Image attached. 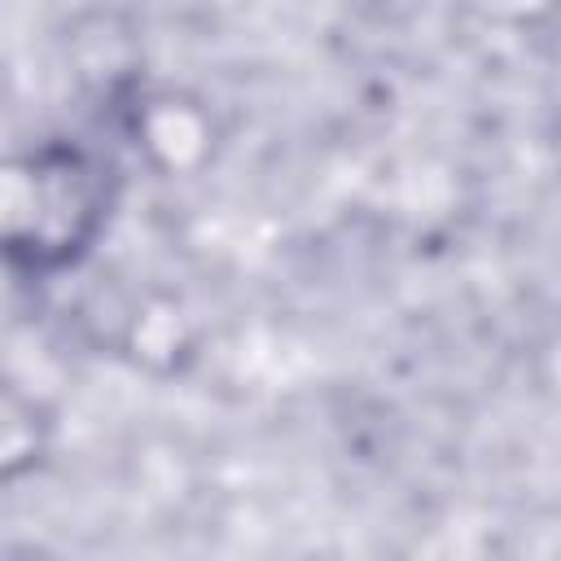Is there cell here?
Returning <instances> with one entry per match:
<instances>
[{"label":"cell","mask_w":561,"mask_h":561,"mask_svg":"<svg viewBox=\"0 0 561 561\" xmlns=\"http://www.w3.org/2000/svg\"><path fill=\"white\" fill-rule=\"evenodd\" d=\"M552 140H557V153H561V114H557V127H552Z\"/></svg>","instance_id":"8992f818"},{"label":"cell","mask_w":561,"mask_h":561,"mask_svg":"<svg viewBox=\"0 0 561 561\" xmlns=\"http://www.w3.org/2000/svg\"><path fill=\"white\" fill-rule=\"evenodd\" d=\"M118 351L136 368L171 377V373H184L193 364V355H197V324H193V316L175 298L140 294V298H131L123 307Z\"/></svg>","instance_id":"3957f363"},{"label":"cell","mask_w":561,"mask_h":561,"mask_svg":"<svg viewBox=\"0 0 561 561\" xmlns=\"http://www.w3.org/2000/svg\"><path fill=\"white\" fill-rule=\"evenodd\" d=\"M110 215V171L79 145L48 140L9 158L4 245L13 263L53 272L75 263Z\"/></svg>","instance_id":"6da1fadb"},{"label":"cell","mask_w":561,"mask_h":561,"mask_svg":"<svg viewBox=\"0 0 561 561\" xmlns=\"http://www.w3.org/2000/svg\"><path fill=\"white\" fill-rule=\"evenodd\" d=\"M460 9L486 31H539L561 13V0H460Z\"/></svg>","instance_id":"5b68a950"},{"label":"cell","mask_w":561,"mask_h":561,"mask_svg":"<svg viewBox=\"0 0 561 561\" xmlns=\"http://www.w3.org/2000/svg\"><path fill=\"white\" fill-rule=\"evenodd\" d=\"M53 443V412L26 394L18 381H4L0 399V478L18 482L22 473L39 469Z\"/></svg>","instance_id":"277c9868"},{"label":"cell","mask_w":561,"mask_h":561,"mask_svg":"<svg viewBox=\"0 0 561 561\" xmlns=\"http://www.w3.org/2000/svg\"><path fill=\"white\" fill-rule=\"evenodd\" d=\"M127 136L158 180H193L215 162V110L188 88H131Z\"/></svg>","instance_id":"7a4b0ae2"}]
</instances>
